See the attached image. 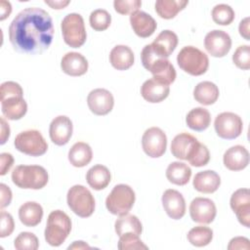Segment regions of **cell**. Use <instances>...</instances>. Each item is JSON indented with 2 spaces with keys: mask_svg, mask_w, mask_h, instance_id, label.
<instances>
[{
  "mask_svg": "<svg viewBox=\"0 0 250 250\" xmlns=\"http://www.w3.org/2000/svg\"><path fill=\"white\" fill-rule=\"evenodd\" d=\"M63 41L71 48L81 47L86 39L87 33L82 16L77 13L66 15L61 23Z\"/></svg>",
  "mask_w": 250,
  "mask_h": 250,
  "instance_id": "52a82bcc",
  "label": "cell"
},
{
  "mask_svg": "<svg viewBox=\"0 0 250 250\" xmlns=\"http://www.w3.org/2000/svg\"><path fill=\"white\" fill-rule=\"evenodd\" d=\"M198 140L188 133H181L173 139L171 143L172 154L182 160H188L196 151L199 146Z\"/></svg>",
  "mask_w": 250,
  "mask_h": 250,
  "instance_id": "2e32d148",
  "label": "cell"
},
{
  "mask_svg": "<svg viewBox=\"0 0 250 250\" xmlns=\"http://www.w3.org/2000/svg\"><path fill=\"white\" fill-rule=\"evenodd\" d=\"M111 175L107 167L97 164L91 167L86 174V181L88 185L95 190H102L105 188L110 183Z\"/></svg>",
  "mask_w": 250,
  "mask_h": 250,
  "instance_id": "83f0119b",
  "label": "cell"
},
{
  "mask_svg": "<svg viewBox=\"0 0 250 250\" xmlns=\"http://www.w3.org/2000/svg\"><path fill=\"white\" fill-rule=\"evenodd\" d=\"M1 159V166H0V175L4 176L7 174V172L11 169V167L14 164V157L11 153L8 152H2L0 154Z\"/></svg>",
  "mask_w": 250,
  "mask_h": 250,
  "instance_id": "bcb514c9",
  "label": "cell"
},
{
  "mask_svg": "<svg viewBox=\"0 0 250 250\" xmlns=\"http://www.w3.org/2000/svg\"><path fill=\"white\" fill-rule=\"evenodd\" d=\"M187 238L191 245L203 247L211 242L213 238V230L208 227L197 226L188 232Z\"/></svg>",
  "mask_w": 250,
  "mask_h": 250,
  "instance_id": "e575fe53",
  "label": "cell"
},
{
  "mask_svg": "<svg viewBox=\"0 0 250 250\" xmlns=\"http://www.w3.org/2000/svg\"><path fill=\"white\" fill-rule=\"evenodd\" d=\"M177 62L182 70L192 76L204 74L209 67L208 56L193 46L184 47L177 56Z\"/></svg>",
  "mask_w": 250,
  "mask_h": 250,
  "instance_id": "5b68a950",
  "label": "cell"
},
{
  "mask_svg": "<svg viewBox=\"0 0 250 250\" xmlns=\"http://www.w3.org/2000/svg\"><path fill=\"white\" fill-rule=\"evenodd\" d=\"M71 230V220L62 210L52 211L47 219L44 231L45 240L51 246L62 245Z\"/></svg>",
  "mask_w": 250,
  "mask_h": 250,
  "instance_id": "277c9868",
  "label": "cell"
},
{
  "mask_svg": "<svg viewBox=\"0 0 250 250\" xmlns=\"http://www.w3.org/2000/svg\"><path fill=\"white\" fill-rule=\"evenodd\" d=\"M186 123L193 131L201 132L206 130L211 123L210 112L204 107L192 108L186 117Z\"/></svg>",
  "mask_w": 250,
  "mask_h": 250,
  "instance_id": "1f68e13d",
  "label": "cell"
},
{
  "mask_svg": "<svg viewBox=\"0 0 250 250\" xmlns=\"http://www.w3.org/2000/svg\"><path fill=\"white\" fill-rule=\"evenodd\" d=\"M217 214L215 203L206 197H195L189 204V215L193 222L210 224Z\"/></svg>",
  "mask_w": 250,
  "mask_h": 250,
  "instance_id": "4fadbf2b",
  "label": "cell"
},
{
  "mask_svg": "<svg viewBox=\"0 0 250 250\" xmlns=\"http://www.w3.org/2000/svg\"><path fill=\"white\" fill-rule=\"evenodd\" d=\"M212 19L214 22L220 25H229L234 20L233 9L227 4H218L212 10Z\"/></svg>",
  "mask_w": 250,
  "mask_h": 250,
  "instance_id": "d590c367",
  "label": "cell"
},
{
  "mask_svg": "<svg viewBox=\"0 0 250 250\" xmlns=\"http://www.w3.org/2000/svg\"><path fill=\"white\" fill-rule=\"evenodd\" d=\"M142 6L141 0H115L114 10L121 15H132L139 11Z\"/></svg>",
  "mask_w": 250,
  "mask_h": 250,
  "instance_id": "60d3db41",
  "label": "cell"
},
{
  "mask_svg": "<svg viewBox=\"0 0 250 250\" xmlns=\"http://www.w3.org/2000/svg\"><path fill=\"white\" fill-rule=\"evenodd\" d=\"M223 162L230 171L243 170L249 164V152L243 146H233L228 148L224 153Z\"/></svg>",
  "mask_w": 250,
  "mask_h": 250,
  "instance_id": "44dd1931",
  "label": "cell"
},
{
  "mask_svg": "<svg viewBox=\"0 0 250 250\" xmlns=\"http://www.w3.org/2000/svg\"><path fill=\"white\" fill-rule=\"evenodd\" d=\"M10 137V127L4 117H1V145H4Z\"/></svg>",
  "mask_w": 250,
  "mask_h": 250,
  "instance_id": "f907efd6",
  "label": "cell"
},
{
  "mask_svg": "<svg viewBox=\"0 0 250 250\" xmlns=\"http://www.w3.org/2000/svg\"><path fill=\"white\" fill-rule=\"evenodd\" d=\"M143 66L152 73V77L167 85L172 84L176 79V70L167 58L157 54L151 44L146 45L141 53Z\"/></svg>",
  "mask_w": 250,
  "mask_h": 250,
  "instance_id": "7a4b0ae2",
  "label": "cell"
},
{
  "mask_svg": "<svg viewBox=\"0 0 250 250\" xmlns=\"http://www.w3.org/2000/svg\"><path fill=\"white\" fill-rule=\"evenodd\" d=\"M62 70L70 76H81L88 70V61L77 52L66 53L61 62Z\"/></svg>",
  "mask_w": 250,
  "mask_h": 250,
  "instance_id": "603a6c76",
  "label": "cell"
},
{
  "mask_svg": "<svg viewBox=\"0 0 250 250\" xmlns=\"http://www.w3.org/2000/svg\"><path fill=\"white\" fill-rule=\"evenodd\" d=\"M115 232L118 236H121L127 232H133L140 235L143 230V226L141 221L137 216L132 214H125L120 216L114 224Z\"/></svg>",
  "mask_w": 250,
  "mask_h": 250,
  "instance_id": "836d02e7",
  "label": "cell"
},
{
  "mask_svg": "<svg viewBox=\"0 0 250 250\" xmlns=\"http://www.w3.org/2000/svg\"><path fill=\"white\" fill-rule=\"evenodd\" d=\"M72 121L65 115H59L50 123V139L57 146L66 145L72 136Z\"/></svg>",
  "mask_w": 250,
  "mask_h": 250,
  "instance_id": "e0dca14e",
  "label": "cell"
},
{
  "mask_svg": "<svg viewBox=\"0 0 250 250\" xmlns=\"http://www.w3.org/2000/svg\"><path fill=\"white\" fill-rule=\"evenodd\" d=\"M233 63L240 69L247 70L250 68V46L241 45L237 47L232 55Z\"/></svg>",
  "mask_w": 250,
  "mask_h": 250,
  "instance_id": "ab89813d",
  "label": "cell"
},
{
  "mask_svg": "<svg viewBox=\"0 0 250 250\" xmlns=\"http://www.w3.org/2000/svg\"><path fill=\"white\" fill-rule=\"evenodd\" d=\"M130 23L133 31L141 38H147L151 36L157 27L155 20L150 15L143 11H138L130 15Z\"/></svg>",
  "mask_w": 250,
  "mask_h": 250,
  "instance_id": "7402d4cb",
  "label": "cell"
},
{
  "mask_svg": "<svg viewBox=\"0 0 250 250\" xmlns=\"http://www.w3.org/2000/svg\"><path fill=\"white\" fill-rule=\"evenodd\" d=\"M209 160H210V152L207 146L200 143L194 154L188 161L189 162L190 165L194 167H202V166H205L209 162Z\"/></svg>",
  "mask_w": 250,
  "mask_h": 250,
  "instance_id": "b9f144b4",
  "label": "cell"
},
{
  "mask_svg": "<svg viewBox=\"0 0 250 250\" xmlns=\"http://www.w3.org/2000/svg\"><path fill=\"white\" fill-rule=\"evenodd\" d=\"M91 247L87 244V243H85L84 241H81V240H79V241H74L71 245H69L68 246V249L70 250V249H90Z\"/></svg>",
  "mask_w": 250,
  "mask_h": 250,
  "instance_id": "f5cc1de1",
  "label": "cell"
},
{
  "mask_svg": "<svg viewBox=\"0 0 250 250\" xmlns=\"http://www.w3.org/2000/svg\"><path fill=\"white\" fill-rule=\"evenodd\" d=\"M87 104L94 114L100 116L106 115L113 108L114 99L108 90L98 88L88 94Z\"/></svg>",
  "mask_w": 250,
  "mask_h": 250,
  "instance_id": "5bb4252c",
  "label": "cell"
},
{
  "mask_svg": "<svg viewBox=\"0 0 250 250\" xmlns=\"http://www.w3.org/2000/svg\"><path fill=\"white\" fill-rule=\"evenodd\" d=\"M14 246L17 250H36L39 247V241L34 233L22 231L15 238Z\"/></svg>",
  "mask_w": 250,
  "mask_h": 250,
  "instance_id": "74e56055",
  "label": "cell"
},
{
  "mask_svg": "<svg viewBox=\"0 0 250 250\" xmlns=\"http://www.w3.org/2000/svg\"><path fill=\"white\" fill-rule=\"evenodd\" d=\"M192 185L199 192L213 193L219 188L221 178L217 172L213 170H205L195 174Z\"/></svg>",
  "mask_w": 250,
  "mask_h": 250,
  "instance_id": "cb8c5ba5",
  "label": "cell"
},
{
  "mask_svg": "<svg viewBox=\"0 0 250 250\" xmlns=\"http://www.w3.org/2000/svg\"><path fill=\"white\" fill-rule=\"evenodd\" d=\"M191 177V169L184 162L175 161L168 165L166 169L167 180L177 186H185Z\"/></svg>",
  "mask_w": 250,
  "mask_h": 250,
  "instance_id": "4dcf8cb0",
  "label": "cell"
},
{
  "mask_svg": "<svg viewBox=\"0 0 250 250\" xmlns=\"http://www.w3.org/2000/svg\"><path fill=\"white\" fill-rule=\"evenodd\" d=\"M48 180L46 169L39 165H19L12 172L13 183L24 189H41Z\"/></svg>",
  "mask_w": 250,
  "mask_h": 250,
  "instance_id": "3957f363",
  "label": "cell"
},
{
  "mask_svg": "<svg viewBox=\"0 0 250 250\" xmlns=\"http://www.w3.org/2000/svg\"><path fill=\"white\" fill-rule=\"evenodd\" d=\"M54 35L53 21L41 8L30 7L21 11L9 26L13 48L22 54L37 55L49 48Z\"/></svg>",
  "mask_w": 250,
  "mask_h": 250,
  "instance_id": "6da1fadb",
  "label": "cell"
},
{
  "mask_svg": "<svg viewBox=\"0 0 250 250\" xmlns=\"http://www.w3.org/2000/svg\"><path fill=\"white\" fill-rule=\"evenodd\" d=\"M14 95H21L23 96V91L21 86L14 81H6L1 84L0 87V96L1 98L7 96H14Z\"/></svg>",
  "mask_w": 250,
  "mask_h": 250,
  "instance_id": "ee69618b",
  "label": "cell"
},
{
  "mask_svg": "<svg viewBox=\"0 0 250 250\" xmlns=\"http://www.w3.org/2000/svg\"><path fill=\"white\" fill-rule=\"evenodd\" d=\"M169 92V85L153 77L146 80L141 87L142 97L146 102L151 104L160 103L164 101L168 97Z\"/></svg>",
  "mask_w": 250,
  "mask_h": 250,
  "instance_id": "ffe728a7",
  "label": "cell"
},
{
  "mask_svg": "<svg viewBox=\"0 0 250 250\" xmlns=\"http://www.w3.org/2000/svg\"><path fill=\"white\" fill-rule=\"evenodd\" d=\"M178 45V36L172 30H163L151 43L154 51L164 58H168Z\"/></svg>",
  "mask_w": 250,
  "mask_h": 250,
  "instance_id": "484cf974",
  "label": "cell"
},
{
  "mask_svg": "<svg viewBox=\"0 0 250 250\" xmlns=\"http://www.w3.org/2000/svg\"><path fill=\"white\" fill-rule=\"evenodd\" d=\"M219 88L211 81L198 83L193 90V98L203 105H210L217 102L219 98Z\"/></svg>",
  "mask_w": 250,
  "mask_h": 250,
  "instance_id": "f1b7e54d",
  "label": "cell"
},
{
  "mask_svg": "<svg viewBox=\"0 0 250 250\" xmlns=\"http://www.w3.org/2000/svg\"><path fill=\"white\" fill-rule=\"evenodd\" d=\"M188 4L187 0H157L155 2V12L165 20L173 19L177 14L186 8Z\"/></svg>",
  "mask_w": 250,
  "mask_h": 250,
  "instance_id": "d6a6232c",
  "label": "cell"
},
{
  "mask_svg": "<svg viewBox=\"0 0 250 250\" xmlns=\"http://www.w3.org/2000/svg\"><path fill=\"white\" fill-rule=\"evenodd\" d=\"M249 17H246L245 19H243L240 22H239V26H238V31L239 34L245 39V40H250V36H249Z\"/></svg>",
  "mask_w": 250,
  "mask_h": 250,
  "instance_id": "c3c4849f",
  "label": "cell"
},
{
  "mask_svg": "<svg viewBox=\"0 0 250 250\" xmlns=\"http://www.w3.org/2000/svg\"><path fill=\"white\" fill-rule=\"evenodd\" d=\"M15 147L27 155L40 156L48 149V144L37 130H26L19 133L14 142Z\"/></svg>",
  "mask_w": 250,
  "mask_h": 250,
  "instance_id": "9c48e42d",
  "label": "cell"
},
{
  "mask_svg": "<svg viewBox=\"0 0 250 250\" xmlns=\"http://www.w3.org/2000/svg\"><path fill=\"white\" fill-rule=\"evenodd\" d=\"M43 217L42 206L35 201H27L19 209V219L25 227H36Z\"/></svg>",
  "mask_w": 250,
  "mask_h": 250,
  "instance_id": "4316f807",
  "label": "cell"
},
{
  "mask_svg": "<svg viewBox=\"0 0 250 250\" xmlns=\"http://www.w3.org/2000/svg\"><path fill=\"white\" fill-rule=\"evenodd\" d=\"M1 110L5 118L9 120H19L27 111V104L21 95L7 96L1 98Z\"/></svg>",
  "mask_w": 250,
  "mask_h": 250,
  "instance_id": "d6986e66",
  "label": "cell"
},
{
  "mask_svg": "<svg viewBox=\"0 0 250 250\" xmlns=\"http://www.w3.org/2000/svg\"><path fill=\"white\" fill-rule=\"evenodd\" d=\"M250 248L249 239L243 236H236L230 239L228 249L229 250H235V249H246L248 250Z\"/></svg>",
  "mask_w": 250,
  "mask_h": 250,
  "instance_id": "f6af8a7d",
  "label": "cell"
},
{
  "mask_svg": "<svg viewBox=\"0 0 250 250\" xmlns=\"http://www.w3.org/2000/svg\"><path fill=\"white\" fill-rule=\"evenodd\" d=\"M134 53L126 45H116L109 54V62L117 70H126L134 63Z\"/></svg>",
  "mask_w": 250,
  "mask_h": 250,
  "instance_id": "d4e9b609",
  "label": "cell"
},
{
  "mask_svg": "<svg viewBox=\"0 0 250 250\" xmlns=\"http://www.w3.org/2000/svg\"><path fill=\"white\" fill-rule=\"evenodd\" d=\"M1 231H0V237H6L12 234L15 229V223L14 219L11 214L1 211Z\"/></svg>",
  "mask_w": 250,
  "mask_h": 250,
  "instance_id": "7bdbcfd3",
  "label": "cell"
},
{
  "mask_svg": "<svg viewBox=\"0 0 250 250\" xmlns=\"http://www.w3.org/2000/svg\"><path fill=\"white\" fill-rule=\"evenodd\" d=\"M45 4L49 5L51 8L53 9H57V10H60V9H63L64 7H66L70 2L67 0V1H62V0H59V1H47L45 0L44 1Z\"/></svg>",
  "mask_w": 250,
  "mask_h": 250,
  "instance_id": "816d5d0a",
  "label": "cell"
},
{
  "mask_svg": "<svg viewBox=\"0 0 250 250\" xmlns=\"http://www.w3.org/2000/svg\"><path fill=\"white\" fill-rule=\"evenodd\" d=\"M162 205L166 214L173 220H180L186 214V201L183 194L176 189H166L162 194Z\"/></svg>",
  "mask_w": 250,
  "mask_h": 250,
  "instance_id": "ac0fdd59",
  "label": "cell"
},
{
  "mask_svg": "<svg viewBox=\"0 0 250 250\" xmlns=\"http://www.w3.org/2000/svg\"><path fill=\"white\" fill-rule=\"evenodd\" d=\"M12 12V6L11 3L5 0L0 1V21H4L7 17L10 16Z\"/></svg>",
  "mask_w": 250,
  "mask_h": 250,
  "instance_id": "681fc988",
  "label": "cell"
},
{
  "mask_svg": "<svg viewBox=\"0 0 250 250\" xmlns=\"http://www.w3.org/2000/svg\"><path fill=\"white\" fill-rule=\"evenodd\" d=\"M217 135L225 140H233L240 136L243 129V122L239 115L233 112H222L217 115L214 121Z\"/></svg>",
  "mask_w": 250,
  "mask_h": 250,
  "instance_id": "30bf717a",
  "label": "cell"
},
{
  "mask_svg": "<svg viewBox=\"0 0 250 250\" xmlns=\"http://www.w3.org/2000/svg\"><path fill=\"white\" fill-rule=\"evenodd\" d=\"M142 146L149 157H160L166 151L167 137L160 128L150 127L145 131L142 137Z\"/></svg>",
  "mask_w": 250,
  "mask_h": 250,
  "instance_id": "8fae6325",
  "label": "cell"
},
{
  "mask_svg": "<svg viewBox=\"0 0 250 250\" xmlns=\"http://www.w3.org/2000/svg\"><path fill=\"white\" fill-rule=\"evenodd\" d=\"M0 190H1V208L3 209L4 207L10 205L12 201V190L8 186L5 184H0Z\"/></svg>",
  "mask_w": 250,
  "mask_h": 250,
  "instance_id": "7dc6e473",
  "label": "cell"
},
{
  "mask_svg": "<svg viewBox=\"0 0 250 250\" xmlns=\"http://www.w3.org/2000/svg\"><path fill=\"white\" fill-rule=\"evenodd\" d=\"M89 22L94 30L104 31L109 27L111 23V16L106 10L97 9L90 14Z\"/></svg>",
  "mask_w": 250,
  "mask_h": 250,
  "instance_id": "8d00e7d4",
  "label": "cell"
},
{
  "mask_svg": "<svg viewBox=\"0 0 250 250\" xmlns=\"http://www.w3.org/2000/svg\"><path fill=\"white\" fill-rule=\"evenodd\" d=\"M230 208L235 213L238 222L250 228V192L248 188H239L235 190L229 200Z\"/></svg>",
  "mask_w": 250,
  "mask_h": 250,
  "instance_id": "9a60e30c",
  "label": "cell"
},
{
  "mask_svg": "<svg viewBox=\"0 0 250 250\" xmlns=\"http://www.w3.org/2000/svg\"><path fill=\"white\" fill-rule=\"evenodd\" d=\"M204 47L212 57L223 58L231 48L230 36L224 30L214 29L206 34Z\"/></svg>",
  "mask_w": 250,
  "mask_h": 250,
  "instance_id": "7c38bea8",
  "label": "cell"
},
{
  "mask_svg": "<svg viewBox=\"0 0 250 250\" xmlns=\"http://www.w3.org/2000/svg\"><path fill=\"white\" fill-rule=\"evenodd\" d=\"M140 235L133 232H127L119 236L118 249L120 250H132V249H148V247L141 240Z\"/></svg>",
  "mask_w": 250,
  "mask_h": 250,
  "instance_id": "f35d334b",
  "label": "cell"
},
{
  "mask_svg": "<svg viewBox=\"0 0 250 250\" xmlns=\"http://www.w3.org/2000/svg\"><path fill=\"white\" fill-rule=\"evenodd\" d=\"M93 157L91 146L84 142L75 143L68 151V160L74 167H84L88 165Z\"/></svg>",
  "mask_w": 250,
  "mask_h": 250,
  "instance_id": "f546056e",
  "label": "cell"
},
{
  "mask_svg": "<svg viewBox=\"0 0 250 250\" xmlns=\"http://www.w3.org/2000/svg\"><path fill=\"white\" fill-rule=\"evenodd\" d=\"M66 202L70 210L81 218L90 217L95 211V198L82 185H75L68 189Z\"/></svg>",
  "mask_w": 250,
  "mask_h": 250,
  "instance_id": "ba28073f",
  "label": "cell"
},
{
  "mask_svg": "<svg viewBox=\"0 0 250 250\" xmlns=\"http://www.w3.org/2000/svg\"><path fill=\"white\" fill-rule=\"evenodd\" d=\"M136 195L133 188L125 184L116 185L105 199L106 209L113 215L128 214L135 203Z\"/></svg>",
  "mask_w": 250,
  "mask_h": 250,
  "instance_id": "8992f818",
  "label": "cell"
}]
</instances>
